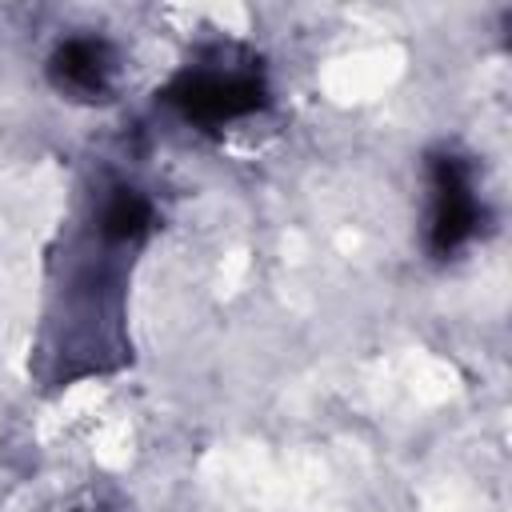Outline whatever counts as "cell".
Segmentation results:
<instances>
[{"label": "cell", "instance_id": "cell-1", "mask_svg": "<svg viewBox=\"0 0 512 512\" xmlns=\"http://www.w3.org/2000/svg\"><path fill=\"white\" fill-rule=\"evenodd\" d=\"M168 100L196 124H228L264 108L268 92L260 76L228 68V72H184L168 88Z\"/></svg>", "mask_w": 512, "mask_h": 512}, {"label": "cell", "instance_id": "cell-2", "mask_svg": "<svg viewBox=\"0 0 512 512\" xmlns=\"http://www.w3.org/2000/svg\"><path fill=\"white\" fill-rule=\"evenodd\" d=\"M432 216H428V248L436 256H452L464 248L480 224V200L468 176V164L456 156L432 160Z\"/></svg>", "mask_w": 512, "mask_h": 512}, {"label": "cell", "instance_id": "cell-3", "mask_svg": "<svg viewBox=\"0 0 512 512\" xmlns=\"http://www.w3.org/2000/svg\"><path fill=\"white\" fill-rule=\"evenodd\" d=\"M112 72H116V56L100 36H72L56 44L48 60L52 84L72 100H104L112 88Z\"/></svg>", "mask_w": 512, "mask_h": 512}, {"label": "cell", "instance_id": "cell-4", "mask_svg": "<svg viewBox=\"0 0 512 512\" xmlns=\"http://www.w3.org/2000/svg\"><path fill=\"white\" fill-rule=\"evenodd\" d=\"M152 228V204L132 192V188H116L108 200H104V212H100V232L116 244H128V240H140L144 232Z\"/></svg>", "mask_w": 512, "mask_h": 512}]
</instances>
